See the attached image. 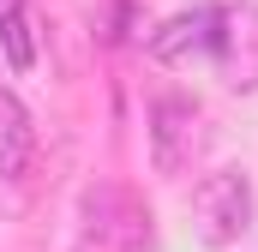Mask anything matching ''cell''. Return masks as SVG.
Returning a JSON list of instances; mask_svg holds the SVG:
<instances>
[{"label":"cell","mask_w":258,"mask_h":252,"mask_svg":"<svg viewBox=\"0 0 258 252\" xmlns=\"http://www.w3.org/2000/svg\"><path fill=\"white\" fill-rule=\"evenodd\" d=\"M78 246L90 252H150V210L120 180H96L78 198Z\"/></svg>","instance_id":"cell-1"},{"label":"cell","mask_w":258,"mask_h":252,"mask_svg":"<svg viewBox=\"0 0 258 252\" xmlns=\"http://www.w3.org/2000/svg\"><path fill=\"white\" fill-rule=\"evenodd\" d=\"M252 210H258V192H252V174L246 168L204 174L192 186V234H198V246H210V252L234 246L252 228Z\"/></svg>","instance_id":"cell-2"},{"label":"cell","mask_w":258,"mask_h":252,"mask_svg":"<svg viewBox=\"0 0 258 252\" xmlns=\"http://www.w3.org/2000/svg\"><path fill=\"white\" fill-rule=\"evenodd\" d=\"M198 144H204V108H198V96L186 90H162L156 102H150V168L156 174H186L198 156Z\"/></svg>","instance_id":"cell-3"},{"label":"cell","mask_w":258,"mask_h":252,"mask_svg":"<svg viewBox=\"0 0 258 252\" xmlns=\"http://www.w3.org/2000/svg\"><path fill=\"white\" fill-rule=\"evenodd\" d=\"M210 60L222 72L228 90H258V0H234L216 12V42H210Z\"/></svg>","instance_id":"cell-4"},{"label":"cell","mask_w":258,"mask_h":252,"mask_svg":"<svg viewBox=\"0 0 258 252\" xmlns=\"http://www.w3.org/2000/svg\"><path fill=\"white\" fill-rule=\"evenodd\" d=\"M216 12L222 6H192V12H174L162 30H150V60H162V66H180V60H192V54H210V42H216Z\"/></svg>","instance_id":"cell-5"},{"label":"cell","mask_w":258,"mask_h":252,"mask_svg":"<svg viewBox=\"0 0 258 252\" xmlns=\"http://www.w3.org/2000/svg\"><path fill=\"white\" fill-rule=\"evenodd\" d=\"M36 168V126H30V108L0 84V180L24 186Z\"/></svg>","instance_id":"cell-6"},{"label":"cell","mask_w":258,"mask_h":252,"mask_svg":"<svg viewBox=\"0 0 258 252\" xmlns=\"http://www.w3.org/2000/svg\"><path fill=\"white\" fill-rule=\"evenodd\" d=\"M0 54H6L12 72H30L36 66V30H30L24 0H0Z\"/></svg>","instance_id":"cell-7"},{"label":"cell","mask_w":258,"mask_h":252,"mask_svg":"<svg viewBox=\"0 0 258 252\" xmlns=\"http://www.w3.org/2000/svg\"><path fill=\"white\" fill-rule=\"evenodd\" d=\"M132 18H138V12H132L126 0H114V6L102 12V30H96V36H102V42H126V30H120V24H132Z\"/></svg>","instance_id":"cell-8"},{"label":"cell","mask_w":258,"mask_h":252,"mask_svg":"<svg viewBox=\"0 0 258 252\" xmlns=\"http://www.w3.org/2000/svg\"><path fill=\"white\" fill-rule=\"evenodd\" d=\"M72 252H90V246H72Z\"/></svg>","instance_id":"cell-9"}]
</instances>
